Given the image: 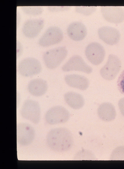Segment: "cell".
I'll list each match as a JSON object with an SVG mask.
<instances>
[{"label":"cell","instance_id":"cell-25","mask_svg":"<svg viewBox=\"0 0 124 169\" xmlns=\"http://www.w3.org/2000/svg\"><path fill=\"white\" fill-rule=\"evenodd\" d=\"M22 46L21 43L19 41H17V56L18 55H20L22 52Z\"/></svg>","mask_w":124,"mask_h":169},{"label":"cell","instance_id":"cell-4","mask_svg":"<svg viewBox=\"0 0 124 169\" xmlns=\"http://www.w3.org/2000/svg\"><path fill=\"white\" fill-rule=\"evenodd\" d=\"M42 67L39 61L32 57L26 58L19 62L17 70L22 76L31 77L37 75L41 71Z\"/></svg>","mask_w":124,"mask_h":169},{"label":"cell","instance_id":"cell-2","mask_svg":"<svg viewBox=\"0 0 124 169\" xmlns=\"http://www.w3.org/2000/svg\"><path fill=\"white\" fill-rule=\"evenodd\" d=\"M67 50L65 46H60L44 52L43 58L46 66L50 69L58 67L66 57Z\"/></svg>","mask_w":124,"mask_h":169},{"label":"cell","instance_id":"cell-11","mask_svg":"<svg viewBox=\"0 0 124 169\" xmlns=\"http://www.w3.org/2000/svg\"><path fill=\"white\" fill-rule=\"evenodd\" d=\"M101 11L108 22L117 24L124 21V9L120 6H101Z\"/></svg>","mask_w":124,"mask_h":169},{"label":"cell","instance_id":"cell-16","mask_svg":"<svg viewBox=\"0 0 124 169\" xmlns=\"http://www.w3.org/2000/svg\"><path fill=\"white\" fill-rule=\"evenodd\" d=\"M97 113L99 118L106 122L113 120L116 115L115 107L112 103L108 102L100 105L98 109Z\"/></svg>","mask_w":124,"mask_h":169},{"label":"cell","instance_id":"cell-19","mask_svg":"<svg viewBox=\"0 0 124 169\" xmlns=\"http://www.w3.org/2000/svg\"><path fill=\"white\" fill-rule=\"evenodd\" d=\"M21 8L25 13L30 15H39L43 11V7L39 6H23L21 7Z\"/></svg>","mask_w":124,"mask_h":169},{"label":"cell","instance_id":"cell-13","mask_svg":"<svg viewBox=\"0 0 124 169\" xmlns=\"http://www.w3.org/2000/svg\"><path fill=\"white\" fill-rule=\"evenodd\" d=\"M98 34L100 38L106 43L113 45L117 44L120 38L119 31L109 26H104L99 28Z\"/></svg>","mask_w":124,"mask_h":169},{"label":"cell","instance_id":"cell-14","mask_svg":"<svg viewBox=\"0 0 124 169\" xmlns=\"http://www.w3.org/2000/svg\"><path fill=\"white\" fill-rule=\"evenodd\" d=\"M67 33L69 37L76 41L83 40L87 34V29L85 25L79 21L71 23L68 26Z\"/></svg>","mask_w":124,"mask_h":169},{"label":"cell","instance_id":"cell-22","mask_svg":"<svg viewBox=\"0 0 124 169\" xmlns=\"http://www.w3.org/2000/svg\"><path fill=\"white\" fill-rule=\"evenodd\" d=\"M118 88L119 92L124 94V70L121 73L117 81Z\"/></svg>","mask_w":124,"mask_h":169},{"label":"cell","instance_id":"cell-6","mask_svg":"<svg viewBox=\"0 0 124 169\" xmlns=\"http://www.w3.org/2000/svg\"><path fill=\"white\" fill-rule=\"evenodd\" d=\"M70 114L64 107L60 106L52 107L46 112L45 119L46 122L51 125L66 122L69 119Z\"/></svg>","mask_w":124,"mask_h":169},{"label":"cell","instance_id":"cell-24","mask_svg":"<svg viewBox=\"0 0 124 169\" xmlns=\"http://www.w3.org/2000/svg\"><path fill=\"white\" fill-rule=\"evenodd\" d=\"M118 106L121 114L124 116V97L121 99L119 101Z\"/></svg>","mask_w":124,"mask_h":169},{"label":"cell","instance_id":"cell-9","mask_svg":"<svg viewBox=\"0 0 124 169\" xmlns=\"http://www.w3.org/2000/svg\"><path fill=\"white\" fill-rule=\"evenodd\" d=\"M35 136V131L33 127L29 124L21 123L17 125V141L20 145L26 146L33 141Z\"/></svg>","mask_w":124,"mask_h":169},{"label":"cell","instance_id":"cell-20","mask_svg":"<svg viewBox=\"0 0 124 169\" xmlns=\"http://www.w3.org/2000/svg\"><path fill=\"white\" fill-rule=\"evenodd\" d=\"M110 159L124 160V146H119L115 148L111 155Z\"/></svg>","mask_w":124,"mask_h":169},{"label":"cell","instance_id":"cell-1","mask_svg":"<svg viewBox=\"0 0 124 169\" xmlns=\"http://www.w3.org/2000/svg\"><path fill=\"white\" fill-rule=\"evenodd\" d=\"M46 140L49 147L52 150L58 152L68 151L73 143L71 132L68 129L63 127L50 130L47 134Z\"/></svg>","mask_w":124,"mask_h":169},{"label":"cell","instance_id":"cell-23","mask_svg":"<svg viewBox=\"0 0 124 169\" xmlns=\"http://www.w3.org/2000/svg\"><path fill=\"white\" fill-rule=\"evenodd\" d=\"M68 6H48V10L51 11H63L68 9L70 8Z\"/></svg>","mask_w":124,"mask_h":169},{"label":"cell","instance_id":"cell-17","mask_svg":"<svg viewBox=\"0 0 124 169\" xmlns=\"http://www.w3.org/2000/svg\"><path fill=\"white\" fill-rule=\"evenodd\" d=\"M28 89L32 95L39 97L44 94L48 89V85L45 80L41 79L31 80L28 84Z\"/></svg>","mask_w":124,"mask_h":169},{"label":"cell","instance_id":"cell-18","mask_svg":"<svg viewBox=\"0 0 124 169\" xmlns=\"http://www.w3.org/2000/svg\"><path fill=\"white\" fill-rule=\"evenodd\" d=\"M65 100L71 108L78 109L82 108L84 104V100L80 94L72 92H67L64 95Z\"/></svg>","mask_w":124,"mask_h":169},{"label":"cell","instance_id":"cell-12","mask_svg":"<svg viewBox=\"0 0 124 169\" xmlns=\"http://www.w3.org/2000/svg\"><path fill=\"white\" fill-rule=\"evenodd\" d=\"M44 21L42 18H33L26 20L24 23L22 31L26 37L34 38L40 33L44 26Z\"/></svg>","mask_w":124,"mask_h":169},{"label":"cell","instance_id":"cell-10","mask_svg":"<svg viewBox=\"0 0 124 169\" xmlns=\"http://www.w3.org/2000/svg\"><path fill=\"white\" fill-rule=\"evenodd\" d=\"M62 69L64 72L75 70L87 74L91 73L93 71L92 67L85 62L82 57L77 55L71 58L63 66Z\"/></svg>","mask_w":124,"mask_h":169},{"label":"cell","instance_id":"cell-8","mask_svg":"<svg viewBox=\"0 0 124 169\" xmlns=\"http://www.w3.org/2000/svg\"><path fill=\"white\" fill-rule=\"evenodd\" d=\"M85 53L87 58L91 63L98 65L103 60L105 51L100 44L93 42L89 44L86 47Z\"/></svg>","mask_w":124,"mask_h":169},{"label":"cell","instance_id":"cell-5","mask_svg":"<svg viewBox=\"0 0 124 169\" xmlns=\"http://www.w3.org/2000/svg\"><path fill=\"white\" fill-rule=\"evenodd\" d=\"M21 114L24 118L37 124L41 117V110L38 102L31 99H27L22 107Z\"/></svg>","mask_w":124,"mask_h":169},{"label":"cell","instance_id":"cell-3","mask_svg":"<svg viewBox=\"0 0 124 169\" xmlns=\"http://www.w3.org/2000/svg\"><path fill=\"white\" fill-rule=\"evenodd\" d=\"M121 67V61L118 56L110 54L106 64L100 70V75L105 80H112L116 77Z\"/></svg>","mask_w":124,"mask_h":169},{"label":"cell","instance_id":"cell-21","mask_svg":"<svg viewBox=\"0 0 124 169\" xmlns=\"http://www.w3.org/2000/svg\"><path fill=\"white\" fill-rule=\"evenodd\" d=\"M96 8V7L95 6H76L75 10L77 13L85 16H88L95 11Z\"/></svg>","mask_w":124,"mask_h":169},{"label":"cell","instance_id":"cell-15","mask_svg":"<svg viewBox=\"0 0 124 169\" xmlns=\"http://www.w3.org/2000/svg\"><path fill=\"white\" fill-rule=\"evenodd\" d=\"M65 80L69 86L82 90L86 89L88 87L89 82L85 77L77 74L66 75Z\"/></svg>","mask_w":124,"mask_h":169},{"label":"cell","instance_id":"cell-7","mask_svg":"<svg viewBox=\"0 0 124 169\" xmlns=\"http://www.w3.org/2000/svg\"><path fill=\"white\" fill-rule=\"evenodd\" d=\"M63 38L61 29L57 26H51L45 31L39 39L38 43L42 47H48L59 43Z\"/></svg>","mask_w":124,"mask_h":169}]
</instances>
